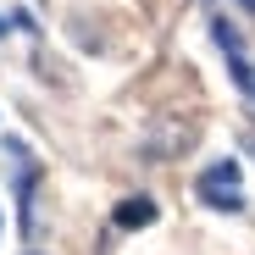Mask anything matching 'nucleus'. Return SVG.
Returning <instances> with one entry per match:
<instances>
[{
    "mask_svg": "<svg viewBox=\"0 0 255 255\" xmlns=\"http://www.w3.org/2000/svg\"><path fill=\"white\" fill-rule=\"evenodd\" d=\"M194 194H200L211 211L239 217V211H244V194H239V161H211L205 172H200V183H194Z\"/></svg>",
    "mask_w": 255,
    "mask_h": 255,
    "instance_id": "nucleus-2",
    "label": "nucleus"
},
{
    "mask_svg": "<svg viewBox=\"0 0 255 255\" xmlns=\"http://www.w3.org/2000/svg\"><path fill=\"white\" fill-rule=\"evenodd\" d=\"M228 72H233V83H239L244 95H255V67H250L244 56H228Z\"/></svg>",
    "mask_w": 255,
    "mask_h": 255,
    "instance_id": "nucleus-5",
    "label": "nucleus"
},
{
    "mask_svg": "<svg viewBox=\"0 0 255 255\" xmlns=\"http://www.w3.org/2000/svg\"><path fill=\"white\" fill-rule=\"evenodd\" d=\"M0 166H6V183H11V194H17V205H22V233L39 239V217H33V178H39V161L28 155V144H22L17 133L0 139Z\"/></svg>",
    "mask_w": 255,
    "mask_h": 255,
    "instance_id": "nucleus-1",
    "label": "nucleus"
},
{
    "mask_svg": "<svg viewBox=\"0 0 255 255\" xmlns=\"http://www.w3.org/2000/svg\"><path fill=\"white\" fill-rule=\"evenodd\" d=\"M239 6H244V11H250V17H255V0H239Z\"/></svg>",
    "mask_w": 255,
    "mask_h": 255,
    "instance_id": "nucleus-6",
    "label": "nucleus"
},
{
    "mask_svg": "<svg viewBox=\"0 0 255 255\" xmlns=\"http://www.w3.org/2000/svg\"><path fill=\"white\" fill-rule=\"evenodd\" d=\"M211 39H217L228 56H244V45H239V33H233V22H228V17H217V22H211Z\"/></svg>",
    "mask_w": 255,
    "mask_h": 255,
    "instance_id": "nucleus-4",
    "label": "nucleus"
},
{
    "mask_svg": "<svg viewBox=\"0 0 255 255\" xmlns=\"http://www.w3.org/2000/svg\"><path fill=\"white\" fill-rule=\"evenodd\" d=\"M0 33H6V17H0Z\"/></svg>",
    "mask_w": 255,
    "mask_h": 255,
    "instance_id": "nucleus-7",
    "label": "nucleus"
},
{
    "mask_svg": "<svg viewBox=\"0 0 255 255\" xmlns=\"http://www.w3.org/2000/svg\"><path fill=\"white\" fill-rule=\"evenodd\" d=\"M150 222H155V200H150V194H133V200L117 205V228L133 233V228H150Z\"/></svg>",
    "mask_w": 255,
    "mask_h": 255,
    "instance_id": "nucleus-3",
    "label": "nucleus"
}]
</instances>
